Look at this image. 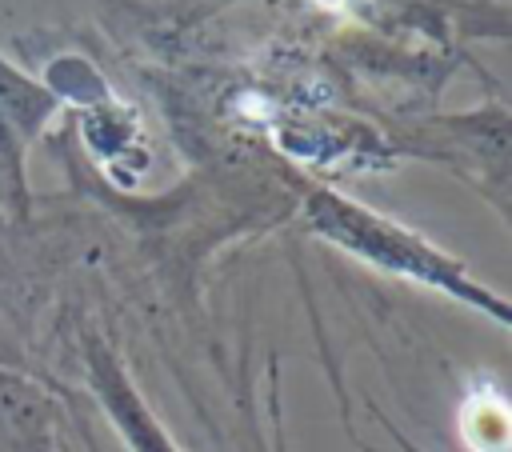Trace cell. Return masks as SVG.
<instances>
[{"label": "cell", "mask_w": 512, "mask_h": 452, "mask_svg": "<svg viewBox=\"0 0 512 452\" xmlns=\"http://www.w3.org/2000/svg\"><path fill=\"white\" fill-rule=\"evenodd\" d=\"M304 220L320 240L364 260L368 268H380V272L404 276L412 284L436 288V292L492 316L500 328L508 324L504 296L476 284L456 256H448L444 248H436L420 232L396 224L392 216H380V212H372V208H364V204H356L332 188H308L304 192Z\"/></svg>", "instance_id": "6da1fadb"}, {"label": "cell", "mask_w": 512, "mask_h": 452, "mask_svg": "<svg viewBox=\"0 0 512 452\" xmlns=\"http://www.w3.org/2000/svg\"><path fill=\"white\" fill-rule=\"evenodd\" d=\"M84 368H88L92 396L100 400L104 416L112 420V428H116V436L124 440L128 452H180V444L156 420L148 400L136 392L120 356L100 336H84Z\"/></svg>", "instance_id": "7a4b0ae2"}, {"label": "cell", "mask_w": 512, "mask_h": 452, "mask_svg": "<svg viewBox=\"0 0 512 452\" xmlns=\"http://www.w3.org/2000/svg\"><path fill=\"white\" fill-rule=\"evenodd\" d=\"M56 108V92H48L0 56V196H12L16 204L28 200L24 160Z\"/></svg>", "instance_id": "3957f363"}, {"label": "cell", "mask_w": 512, "mask_h": 452, "mask_svg": "<svg viewBox=\"0 0 512 452\" xmlns=\"http://www.w3.org/2000/svg\"><path fill=\"white\" fill-rule=\"evenodd\" d=\"M56 416L40 384L0 364V452H52Z\"/></svg>", "instance_id": "277c9868"}, {"label": "cell", "mask_w": 512, "mask_h": 452, "mask_svg": "<svg viewBox=\"0 0 512 452\" xmlns=\"http://www.w3.org/2000/svg\"><path fill=\"white\" fill-rule=\"evenodd\" d=\"M392 436H396V444H400V452H424V448H416V444H412V440H404V436H400V432H392Z\"/></svg>", "instance_id": "5b68a950"}]
</instances>
